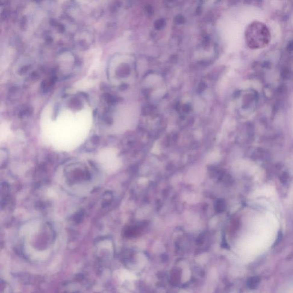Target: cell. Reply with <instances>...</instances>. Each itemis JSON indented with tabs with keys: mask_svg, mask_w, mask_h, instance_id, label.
Instances as JSON below:
<instances>
[{
	"mask_svg": "<svg viewBox=\"0 0 293 293\" xmlns=\"http://www.w3.org/2000/svg\"><path fill=\"white\" fill-rule=\"evenodd\" d=\"M248 45L251 48L258 49L266 46L271 39L270 30L261 22L254 21L248 27L246 32Z\"/></svg>",
	"mask_w": 293,
	"mask_h": 293,
	"instance_id": "cell-1",
	"label": "cell"
}]
</instances>
